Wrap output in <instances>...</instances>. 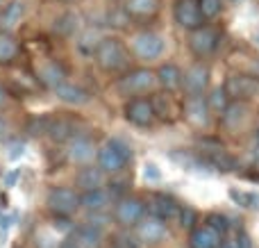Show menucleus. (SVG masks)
<instances>
[{"label":"nucleus","mask_w":259,"mask_h":248,"mask_svg":"<svg viewBox=\"0 0 259 248\" xmlns=\"http://www.w3.org/2000/svg\"><path fill=\"white\" fill-rule=\"evenodd\" d=\"M94 59L100 71L109 73V75H116V73L130 71L132 55H130L127 46L123 44L121 39H116V36H105V39L100 41L98 50H96Z\"/></svg>","instance_id":"f257e3e1"},{"label":"nucleus","mask_w":259,"mask_h":248,"mask_svg":"<svg viewBox=\"0 0 259 248\" xmlns=\"http://www.w3.org/2000/svg\"><path fill=\"white\" fill-rule=\"evenodd\" d=\"M157 73L152 68H130L116 82V91L125 98H146L157 89Z\"/></svg>","instance_id":"f03ea898"},{"label":"nucleus","mask_w":259,"mask_h":248,"mask_svg":"<svg viewBox=\"0 0 259 248\" xmlns=\"http://www.w3.org/2000/svg\"><path fill=\"white\" fill-rule=\"evenodd\" d=\"M98 169L105 176H118L125 171V167L132 159V148L123 139H107L98 148Z\"/></svg>","instance_id":"7ed1b4c3"},{"label":"nucleus","mask_w":259,"mask_h":248,"mask_svg":"<svg viewBox=\"0 0 259 248\" xmlns=\"http://www.w3.org/2000/svg\"><path fill=\"white\" fill-rule=\"evenodd\" d=\"M130 55H134L141 62H152V59H159L166 50V39L155 30H139L130 36L127 44Z\"/></svg>","instance_id":"20e7f679"},{"label":"nucleus","mask_w":259,"mask_h":248,"mask_svg":"<svg viewBox=\"0 0 259 248\" xmlns=\"http://www.w3.org/2000/svg\"><path fill=\"white\" fill-rule=\"evenodd\" d=\"M146 217V203H143L139 196H121V198H116V203H114V221H116V226L125 228H137L139 221Z\"/></svg>","instance_id":"39448f33"},{"label":"nucleus","mask_w":259,"mask_h":248,"mask_svg":"<svg viewBox=\"0 0 259 248\" xmlns=\"http://www.w3.org/2000/svg\"><path fill=\"white\" fill-rule=\"evenodd\" d=\"M48 210L59 219H68L80 210V194L71 187H53L46 196Z\"/></svg>","instance_id":"423d86ee"},{"label":"nucleus","mask_w":259,"mask_h":248,"mask_svg":"<svg viewBox=\"0 0 259 248\" xmlns=\"http://www.w3.org/2000/svg\"><path fill=\"white\" fill-rule=\"evenodd\" d=\"M219 46H221V32L216 30V27L202 25V27H198V30L189 32V48H191V53L196 55L200 62L211 57V55L219 50Z\"/></svg>","instance_id":"0eeeda50"},{"label":"nucleus","mask_w":259,"mask_h":248,"mask_svg":"<svg viewBox=\"0 0 259 248\" xmlns=\"http://www.w3.org/2000/svg\"><path fill=\"white\" fill-rule=\"evenodd\" d=\"M225 91H228L230 100L234 103H248V100L259 98V77L255 75H243V73H234L225 82Z\"/></svg>","instance_id":"6e6552de"},{"label":"nucleus","mask_w":259,"mask_h":248,"mask_svg":"<svg viewBox=\"0 0 259 248\" xmlns=\"http://www.w3.org/2000/svg\"><path fill=\"white\" fill-rule=\"evenodd\" d=\"M209 89V66L205 62H196L184 71L182 91L187 96H205Z\"/></svg>","instance_id":"1a4fd4ad"},{"label":"nucleus","mask_w":259,"mask_h":248,"mask_svg":"<svg viewBox=\"0 0 259 248\" xmlns=\"http://www.w3.org/2000/svg\"><path fill=\"white\" fill-rule=\"evenodd\" d=\"M182 114L198 130H207L211 123V112H209V107H207L205 96H187L182 103Z\"/></svg>","instance_id":"9d476101"},{"label":"nucleus","mask_w":259,"mask_h":248,"mask_svg":"<svg viewBox=\"0 0 259 248\" xmlns=\"http://www.w3.org/2000/svg\"><path fill=\"white\" fill-rule=\"evenodd\" d=\"M123 114H125V121L137 128H150L157 121L150 98H130L123 107Z\"/></svg>","instance_id":"9b49d317"},{"label":"nucleus","mask_w":259,"mask_h":248,"mask_svg":"<svg viewBox=\"0 0 259 248\" xmlns=\"http://www.w3.org/2000/svg\"><path fill=\"white\" fill-rule=\"evenodd\" d=\"M146 210H148L150 217H157L159 221L175 223V221H180L182 205L175 203V200L170 198V196H166V194H152L150 200H148V205H146Z\"/></svg>","instance_id":"f8f14e48"},{"label":"nucleus","mask_w":259,"mask_h":248,"mask_svg":"<svg viewBox=\"0 0 259 248\" xmlns=\"http://www.w3.org/2000/svg\"><path fill=\"white\" fill-rule=\"evenodd\" d=\"M173 16H175V23H178L182 30H189V32L205 25V18H202V14H200L198 0H178L175 9H173Z\"/></svg>","instance_id":"ddd939ff"},{"label":"nucleus","mask_w":259,"mask_h":248,"mask_svg":"<svg viewBox=\"0 0 259 248\" xmlns=\"http://www.w3.org/2000/svg\"><path fill=\"white\" fill-rule=\"evenodd\" d=\"M166 235H168L166 223L159 221L157 217H150V214L143 217L141 221H139V226H137V239L141 241V244L155 246V244H159V241H164Z\"/></svg>","instance_id":"4468645a"},{"label":"nucleus","mask_w":259,"mask_h":248,"mask_svg":"<svg viewBox=\"0 0 259 248\" xmlns=\"http://www.w3.org/2000/svg\"><path fill=\"white\" fill-rule=\"evenodd\" d=\"M66 155L73 164H82V167H87V164L98 155V148H96L94 139H89V137H84V135H77L68 141Z\"/></svg>","instance_id":"2eb2a0df"},{"label":"nucleus","mask_w":259,"mask_h":248,"mask_svg":"<svg viewBox=\"0 0 259 248\" xmlns=\"http://www.w3.org/2000/svg\"><path fill=\"white\" fill-rule=\"evenodd\" d=\"M114 203H116L114 194L109 189H105V187L80 194V208H84L89 214H105Z\"/></svg>","instance_id":"dca6fc26"},{"label":"nucleus","mask_w":259,"mask_h":248,"mask_svg":"<svg viewBox=\"0 0 259 248\" xmlns=\"http://www.w3.org/2000/svg\"><path fill=\"white\" fill-rule=\"evenodd\" d=\"M36 77H39L41 85L48 87L50 91L59 89L62 85L68 82L66 71H64V66L59 62H44L39 68H36Z\"/></svg>","instance_id":"f3484780"},{"label":"nucleus","mask_w":259,"mask_h":248,"mask_svg":"<svg viewBox=\"0 0 259 248\" xmlns=\"http://www.w3.org/2000/svg\"><path fill=\"white\" fill-rule=\"evenodd\" d=\"M223 241H225V237L219 235V232H216L214 228H209L207 223L196 226L191 230V235H189V248H221Z\"/></svg>","instance_id":"a211bd4d"},{"label":"nucleus","mask_w":259,"mask_h":248,"mask_svg":"<svg viewBox=\"0 0 259 248\" xmlns=\"http://www.w3.org/2000/svg\"><path fill=\"white\" fill-rule=\"evenodd\" d=\"M157 85L161 87V89L166 91V94H175V91H182V68L175 66V64L166 62L161 64L159 68H157Z\"/></svg>","instance_id":"6ab92c4d"},{"label":"nucleus","mask_w":259,"mask_h":248,"mask_svg":"<svg viewBox=\"0 0 259 248\" xmlns=\"http://www.w3.org/2000/svg\"><path fill=\"white\" fill-rule=\"evenodd\" d=\"M105 185V173L100 171L98 167H82L80 171L75 173V187L80 189V194L84 191H94V189H103Z\"/></svg>","instance_id":"aec40b11"},{"label":"nucleus","mask_w":259,"mask_h":248,"mask_svg":"<svg viewBox=\"0 0 259 248\" xmlns=\"http://www.w3.org/2000/svg\"><path fill=\"white\" fill-rule=\"evenodd\" d=\"M23 16H25V0H12L9 5H5V9L0 12V27H3V32L12 34L21 25Z\"/></svg>","instance_id":"412c9836"},{"label":"nucleus","mask_w":259,"mask_h":248,"mask_svg":"<svg viewBox=\"0 0 259 248\" xmlns=\"http://www.w3.org/2000/svg\"><path fill=\"white\" fill-rule=\"evenodd\" d=\"M123 9L130 18H139V21H146V18H155L159 12V0H125Z\"/></svg>","instance_id":"4be33fe9"},{"label":"nucleus","mask_w":259,"mask_h":248,"mask_svg":"<svg viewBox=\"0 0 259 248\" xmlns=\"http://www.w3.org/2000/svg\"><path fill=\"white\" fill-rule=\"evenodd\" d=\"M55 96H57L62 103L73 105V107H80V105H87L91 100V94L87 89H82L80 85H73V82H66L59 89H55Z\"/></svg>","instance_id":"5701e85b"},{"label":"nucleus","mask_w":259,"mask_h":248,"mask_svg":"<svg viewBox=\"0 0 259 248\" xmlns=\"http://www.w3.org/2000/svg\"><path fill=\"white\" fill-rule=\"evenodd\" d=\"M152 109H155V116L161 118V121H173L175 114H178V107L173 105V94H152L150 98Z\"/></svg>","instance_id":"b1692460"},{"label":"nucleus","mask_w":259,"mask_h":248,"mask_svg":"<svg viewBox=\"0 0 259 248\" xmlns=\"http://www.w3.org/2000/svg\"><path fill=\"white\" fill-rule=\"evenodd\" d=\"M248 118V107L246 103H230V107L223 112V116H221V123H223V128H228V130H239V128L243 126V121Z\"/></svg>","instance_id":"393cba45"},{"label":"nucleus","mask_w":259,"mask_h":248,"mask_svg":"<svg viewBox=\"0 0 259 248\" xmlns=\"http://www.w3.org/2000/svg\"><path fill=\"white\" fill-rule=\"evenodd\" d=\"M71 241L77 248H98L100 246V232L82 223L80 228H75V230H73Z\"/></svg>","instance_id":"a878e982"},{"label":"nucleus","mask_w":259,"mask_h":248,"mask_svg":"<svg viewBox=\"0 0 259 248\" xmlns=\"http://www.w3.org/2000/svg\"><path fill=\"white\" fill-rule=\"evenodd\" d=\"M207 98V107H209L211 116H223V112L230 107V96L228 91H225V87H214V89L209 91V96H205Z\"/></svg>","instance_id":"bb28decb"},{"label":"nucleus","mask_w":259,"mask_h":248,"mask_svg":"<svg viewBox=\"0 0 259 248\" xmlns=\"http://www.w3.org/2000/svg\"><path fill=\"white\" fill-rule=\"evenodd\" d=\"M50 137L55 141H71L73 137H77L75 132V123L71 118H53V126H50Z\"/></svg>","instance_id":"cd10ccee"},{"label":"nucleus","mask_w":259,"mask_h":248,"mask_svg":"<svg viewBox=\"0 0 259 248\" xmlns=\"http://www.w3.org/2000/svg\"><path fill=\"white\" fill-rule=\"evenodd\" d=\"M103 39H105V36L100 34L98 30H94V27H87V30L82 32L80 36H77V48H80V53L91 55V57H94Z\"/></svg>","instance_id":"c85d7f7f"},{"label":"nucleus","mask_w":259,"mask_h":248,"mask_svg":"<svg viewBox=\"0 0 259 248\" xmlns=\"http://www.w3.org/2000/svg\"><path fill=\"white\" fill-rule=\"evenodd\" d=\"M21 53V46L7 32H0V64H12Z\"/></svg>","instance_id":"c756f323"},{"label":"nucleus","mask_w":259,"mask_h":248,"mask_svg":"<svg viewBox=\"0 0 259 248\" xmlns=\"http://www.w3.org/2000/svg\"><path fill=\"white\" fill-rule=\"evenodd\" d=\"M75 30H77V14H73V12H64L62 16L55 21V32L62 36L75 34Z\"/></svg>","instance_id":"7c9ffc66"},{"label":"nucleus","mask_w":259,"mask_h":248,"mask_svg":"<svg viewBox=\"0 0 259 248\" xmlns=\"http://www.w3.org/2000/svg\"><path fill=\"white\" fill-rule=\"evenodd\" d=\"M198 5H200V14L205 21L216 18L221 14V9H223V0H198Z\"/></svg>","instance_id":"2f4dec72"},{"label":"nucleus","mask_w":259,"mask_h":248,"mask_svg":"<svg viewBox=\"0 0 259 248\" xmlns=\"http://www.w3.org/2000/svg\"><path fill=\"white\" fill-rule=\"evenodd\" d=\"M50 126H53V118L50 116H36V118H32L30 121L27 132H32V135H48Z\"/></svg>","instance_id":"473e14b6"},{"label":"nucleus","mask_w":259,"mask_h":248,"mask_svg":"<svg viewBox=\"0 0 259 248\" xmlns=\"http://www.w3.org/2000/svg\"><path fill=\"white\" fill-rule=\"evenodd\" d=\"M207 226L209 228H214L216 232H219V235H223L225 239H228V230H230V223H228V219L223 217V214H209V217H207Z\"/></svg>","instance_id":"72a5a7b5"},{"label":"nucleus","mask_w":259,"mask_h":248,"mask_svg":"<svg viewBox=\"0 0 259 248\" xmlns=\"http://www.w3.org/2000/svg\"><path fill=\"white\" fill-rule=\"evenodd\" d=\"M114 248H141V241L132 232H121L114 237Z\"/></svg>","instance_id":"f704fd0d"},{"label":"nucleus","mask_w":259,"mask_h":248,"mask_svg":"<svg viewBox=\"0 0 259 248\" xmlns=\"http://www.w3.org/2000/svg\"><path fill=\"white\" fill-rule=\"evenodd\" d=\"M196 212H193L191 208H189V205H182V212H180V226L182 228H189V230H193V228H196Z\"/></svg>","instance_id":"c9c22d12"},{"label":"nucleus","mask_w":259,"mask_h":248,"mask_svg":"<svg viewBox=\"0 0 259 248\" xmlns=\"http://www.w3.org/2000/svg\"><path fill=\"white\" fill-rule=\"evenodd\" d=\"M59 246L62 244L53 235H48V232H39L36 235V248H59Z\"/></svg>","instance_id":"e433bc0d"},{"label":"nucleus","mask_w":259,"mask_h":248,"mask_svg":"<svg viewBox=\"0 0 259 248\" xmlns=\"http://www.w3.org/2000/svg\"><path fill=\"white\" fill-rule=\"evenodd\" d=\"M234 241H237V248H252V241H250V237H248L246 232H239Z\"/></svg>","instance_id":"4c0bfd02"},{"label":"nucleus","mask_w":259,"mask_h":248,"mask_svg":"<svg viewBox=\"0 0 259 248\" xmlns=\"http://www.w3.org/2000/svg\"><path fill=\"white\" fill-rule=\"evenodd\" d=\"M146 178H150V180H157V178H159V171H157L155 164H148L146 167Z\"/></svg>","instance_id":"58836bf2"},{"label":"nucleus","mask_w":259,"mask_h":248,"mask_svg":"<svg viewBox=\"0 0 259 248\" xmlns=\"http://www.w3.org/2000/svg\"><path fill=\"white\" fill-rule=\"evenodd\" d=\"M9 105V94L5 87H0V109H5Z\"/></svg>","instance_id":"ea45409f"},{"label":"nucleus","mask_w":259,"mask_h":248,"mask_svg":"<svg viewBox=\"0 0 259 248\" xmlns=\"http://www.w3.org/2000/svg\"><path fill=\"white\" fill-rule=\"evenodd\" d=\"M5 132H7V123H5V118L0 116V139L5 137Z\"/></svg>","instance_id":"a19ab883"},{"label":"nucleus","mask_w":259,"mask_h":248,"mask_svg":"<svg viewBox=\"0 0 259 248\" xmlns=\"http://www.w3.org/2000/svg\"><path fill=\"white\" fill-rule=\"evenodd\" d=\"M221 248H237V241H234V239H225Z\"/></svg>","instance_id":"79ce46f5"},{"label":"nucleus","mask_w":259,"mask_h":248,"mask_svg":"<svg viewBox=\"0 0 259 248\" xmlns=\"http://www.w3.org/2000/svg\"><path fill=\"white\" fill-rule=\"evenodd\" d=\"M59 248H77V246L73 244L71 239H66V241H62V246H59Z\"/></svg>","instance_id":"37998d69"},{"label":"nucleus","mask_w":259,"mask_h":248,"mask_svg":"<svg viewBox=\"0 0 259 248\" xmlns=\"http://www.w3.org/2000/svg\"><path fill=\"white\" fill-rule=\"evenodd\" d=\"M64 3H75V0H64Z\"/></svg>","instance_id":"c03bdc74"},{"label":"nucleus","mask_w":259,"mask_h":248,"mask_svg":"<svg viewBox=\"0 0 259 248\" xmlns=\"http://www.w3.org/2000/svg\"><path fill=\"white\" fill-rule=\"evenodd\" d=\"M230 3H239V0H230Z\"/></svg>","instance_id":"a18cd8bd"}]
</instances>
